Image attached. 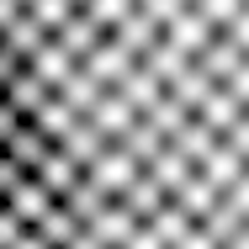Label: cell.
<instances>
[{"instance_id":"1","label":"cell","mask_w":249,"mask_h":249,"mask_svg":"<svg viewBox=\"0 0 249 249\" xmlns=\"http://www.w3.org/2000/svg\"><path fill=\"white\" fill-rule=\"evenodd\" d=\"M0 154L58 249H249V0H0Z\"/></svg>"}]
</instances>
